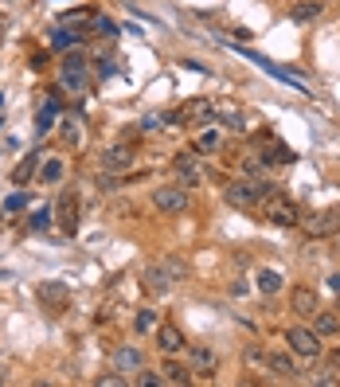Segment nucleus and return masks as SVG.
<instances>
[{
	"mask_svg": "<svg viewBox=\"0 0 340 387\" xmlns=\"http://www.w3.org/2000/svg\"><path fill=\"white\" fill-rule=\"evenodd\" d=\"M270 196H274L270 180H238V184H227V203L231 208H243V211L262 208Z\"/></svg>",
	"mask_w": 340,
	"mask_h": 387,
	"instance_id": "obj_1",
	"label": "nucleus"
},
{
	"mask_svg": "<svg viewBox=\"0 0 340 387\" xmlns=\"http://www.w3.org/2000/svg\"><path fill=\"white\" fill-rule=\"evenodd\" d=\"M59 86H63L67 94H75V98H83V94L90 90V67H86V59L78 55V51L63 55V67H59Z\"/></svg>",
	"mask_w": 340,
	"mask_h": 387,
	"instance_id": "obj_2",
	"label": "nucleus"
},
{
	"mask_svg": "<svg viewBox=\"0 0 340 387\" xmlns=\"http://www.w3.org/2000/svg\"><path fill=\"white\" fill-rule=\"evenodd\" d=\"M286 340H289V352L305 356V360H317V356L324 352V337L317 333V328H305V325L286 328Z\"/></svg>",
	"mask_w": 340,
	"mask_h": 387,
	"instance_id": "obj_3",
	"label": "nucleus"
},
{
	"mask_svg": "<svg viewBox=\"0 0 340 387\" xmlns=\"http://www.w3.org/2000/svg\"><path fill=\"white\" fill-rule=\"evenodd\" d=\"M266 219H270L274 227H301L298 203L286 200V196H270V200H266Z\"/></svg>",
	"mask_w": 340,
	"mask_h": 387,
	"instance_id": "obj_4",
	"label": "nucleus"
},
{
	"mask_svg": "<svg viewBox=\"0 0 340 387\" xmlns=\"http://www.w3.org/2000/svg\"><path fill=\"white\" fill-rule=\"evenodd\" d=\"M301 227H305L309 239H329V235H336V231H340V208H324V211H317V215L301 219Z\"/></svg>",
	"mask_w": 340,
	"mask_h": 387,
	"instance_id": "obj_5",
	"label": "nucleus"
},
{
	"mask_svg": "<svg viewBox=\"0 0 340 387\" xmlns=\"http://www.w3.org/2000/svg\"><path fill=\"white\" fill-rule=\"evenodd\" d=\"M188 192L184 188H176V184H164V188H157L153 192V208L157 211H164V215H184L188 211Z\"/></svg>",
	"mask_w": 340,
	"mask_h": 387,
	"instance_id": "obj_6",
	"label": "nucleus"
},
{
	"mask_svg": "<svg viewBox=\"0 0 340 387\" xmlns=\"http://www.w3.org/2000/svg\"><path fill=\"white\" fill-rule=\"evenodd\" d=\"M55 223L63 227V235H75L78 231V192L75 188H67V192L59 196V203H55Z\"/></svg>",
	"mask_w": 340,
	"mask_h": 387,
	"instance_id": "obj_7",
	"label": "nucleus"
},
{
	"mask_svg": "<svg viewBox=\"0 0 340 387\" xmlns=\"http://www.w3.org/2000/svg\"><path fill=\"white\" fill-rule=\"evenodd\" d=\"M141 286L149 297H164L172 290V278H169V270H164V262H153V266H145L141 270Z\"/></svg>",
	"mask_w": 340,
	"mask_h": 387,
	"instance_id": "obj_8",
	"label": "nucleus"
},
{
	"mask_svg": "<svg viewBox=\"0 0 340 387\" xmlns=\"http://www.w3.org/2000/svg\"><path fill=\"white\" fill-rule=\"evenodd\" d=\"M188 368L207 379V376L219 371V356H215V348H207V345H192L188 348Z\"/></svg>",
	"mask_w": 340,
	"mask_h": 387,
	"instance_id": "obj_9",
	"label": "nucleus"
},
{
	"mask_svg": "<svg viewBox=\"0 0 340 387\" xmlns=\"http://www.w3.org/2000/svg\"><path fill=\"white\" fill-rule=\"evenodd\" d=\"M212 114H215V102H207V98H192V102H184L180 106V126H207L212 121Z\"/></svg>",
	"mask_w": 340,
	"mask_h": 387,
	"instance_id": "obj_10",
	"label": "nucleus"
},
{
	"mask_svg": "<svg viewBox=\"0 0 340 387\" xmlns=\"http://www.w3.org/2000/svg\"><path fill=\"white\" fill-rule=\"evenodd\" d=\"M133 160H137V153L129 149V145H114V149L102 153V169L114 172V177H126V172L133 169Z\"/></svg>",
	"mask_w": 340,
	"mask_h": 387,
	"instance_id": "obj_11",
	"label": "nucleus"
},
{
	"mask_svg": "<svg viewBox=\"0 0 340 387\" xmlns=\"http://www.w3.org/2000/svg\"><path fill=\"white\" fill-rule=\"evenodd\" d=\"M317 309H321V302H317L313 286H293L289 290V313H293V317H313Z\"/></svg>",
	"mask_w": 340,
	"mask_h": 387,
	"instance_id": "obj_12",
	"label": "nucleus"
},
{
	"mask_svg": "<svg viewBox=\"0 0 340 387\" xmlns=\"http://www.w3.org/2000/svg\"><path fill=\"white\" fill-rule=\"evenodd\" d=\"M172 169H176V177H180V184H200V153L196 149H184V153H176V160H172Z\"/></svg>",
	"mask_w": 340,
	"mask_h": 387,
	"instance_id": "obj_13",
	"label": "nucleus"
},
{
	"mask_svg": "<svg viewBox=\"0 0 340 387\" xmlns=\"http://www.w3.org/2000/svg\"><path fill=\"white\" fill-rule=\"evenodd\" d=\"M157 348H161L164 356H180L188 348V340H184V333H180L176 325H161L157 328Z\"/></svg>",
	"mask_w": 340,
	"mask_h": 387,
	"instance_id": "obj_14",
	"label": "nucleus"
},
{
	"mask_svg": "<svg viewBox=\"0 0 340 387\" xmlns=\"http://www.w3.org/2000/svg\"><path fill=\"white\" fill-rule=\"evenodd\" d=\"M141 368H145V356L137 352L133 345L114 348V371H121V376H133V371H141Z\"/></svg>",
	"mask_w": 340,
	"mask_h": 387,
	"instance_id": "obj_15",
	"label": "nucleus"
},
{
	"mask_svg": "<svg viewBox=\"0 0 340 387\" xmlns=\"http://www.w3.org/2000/svg\"><path fill=\"white\" fill-rule=\"evenodd\" d=\"M324 12V4L321 0H298L293 8H289V16H293V24H313L317 16Z\"/></svg>",
	"mask_w": 340,
	"mask_h": 387,
	"instance_id": "obj_16",
	"label": "nucleus"
},
{
	"mask_svg": "<svg viewBox=\"0 0 340 387\" xmlns=\"http://www.w3.org/2000/svg\"><path fill=\"white\" fill-rule=\"evenodd\" d=\"M266 360V368L274 371V376H281V379H293L298 376V368H293V356H286V352H270V356H262Z\"/></svg>",
	"mask_w": 340,
	"mask_h": 387,
	"instance_id": "obj_17",
	"label": "nucleus"
},
{
	"mask_svg": "<svg viewBox=\"0 0 340 387\" xmlns=\"http://www.w3.org/2000/svg\"><path fill=\"white\" fill-rule=\"evenodd\" d=\"M219 149H223V129H200V137H196V153H200V157L219 153Z\"/></svg>",
	"mask_w": 340,
	"mask_h": 387,
	"instance_id": "obj_18",
	"label": "nucleus"
},
{
	"mask_svg": "<svg viewBox=\"0 0 340 387\" xmlns=\"http://www.w3.org/2000/svg\"><path fill=\"white\" fill-rule=\"evenodd\" d=\"M313 328L321 333V337H336V333H340V317H336V313H329V309H317L313 313Z\"/></svg>",
	"mask_w": 340,
	"mask_h": 387,
	"instance_id": "obj_19",
	"label": "nucleus"
},
{
	"mask_svg": "<svg viewBox=\"0 0 340 387\" xmlns=\"http://www.w3.org/2000/svg\"><path fill=\"white\" fill-rule=\"evenodd\" d=\"M63 172H67V165H63V157H51L40 165V184H59Z\"/></svg>",
	"mask_w": 340,
	"mask_h": 387,
	"instance_id": "obj_20",
	"label": "nucleus"
},
{
	"mask_svg": "<svg viewBox=\"0 0 340 387\" xmlns=\"http://www.w3.org/2000/svg\"><path fill=\"white\" fill-rule=\"evenodd\" d=\"M161 376H164V383H176V387H184V383H192V368H184V364H176V360H169L161 368Z\"/></svg>",
	"mask_w": 340,
	"mask_h": 387,
	"instance_id": "obj_21",
	"label": "nucleus"
},
{
	"mask_svg": "<svg viewBox=\"0 0 340 387\" xmlns=\"http://www.w3.org/2000/svg\"><path fill=\"white\" fill-rule=\"evenodd\" d=\"M40 302L43 305H63V302H67V286H63V282H43V286H40Z\"/></svg>",
	"mask_w": 340,
	"mask_h": 387,
	"instance_id": "obj_22",
	"label": "nucleus"
},
{
	"mask_svg": "<svg viewBox=\"0 0 340 387\" xmlns=\"http://www.w3.org/2000/svg\"><path fill=\"white\" fill-rule=\"evenodd\" d=\"M51 47H59V51H75L78 47V35L75 32H67V28H55V32H51Z\"/></svg>",
	"mask_w": 340,
	"mask_h": 387,
	"instance_id": "obj_23",
	"label": "nucleus"
},
{
	"mask_svg": "<svg viewBox=\"0 0 340 387\" xmlns=\"http://www.w3.org/2000/svg\"><path fill=\"white\" fill-rule=\"evenodd\" d=\"M258 290H262L266 297H274L281 290V274L278 270H262V274H258Z\"/></svg>",
	"mask_w": 340,
	"mask_h": 387,
	"instance_id": "obj_24",
	"label": "nucleus"
},
{
	"mask_svg": "<svg viewBox=\"0 0 340 387\" xmlns=\"http://www.w3.org/2000/svg\"><path fill=\"white\" fill-rule=\"evenodd\" d=\"M63 141H67V149H78V145H83V129H78V118H63Z\"/></svg>",
	"mask_w": 340,
	"mask_h": 387,
	"instance_id": "obj_25",
	"label": "nucleus"
},
{
	"mask_svg": "<svg viewBox=\"0 0 340 387\" xmlns=\"http://www.w3.org/2000/svg\"><path fill=\"white\" fill-rule=\"evenodd\" d=\"M32 172H40V157H35V153H32V157H24V160H20V169L12 172V184H24V180L32 177Z\"/></svg>",
	"mask_w": 340,
	"mask_h": 387,
	"instance_id": "obj_26",
	"label": "nucleus"
},
{
	"mask_svg": "<svg viewBox=\"0 0 340 387\" xmlns=\"http://www.w3.org/2000/svg\"><path fill=\"white\" fill-rule=\"evenodd\" d=\"M90 24H94V32H98V35H106V40H114V35H118L114 20H110V16H102V12H98V16H90Z\"/></svg>",
	"mask_w": 340,
	"mask_h": 387,
	"instance_id": "obj_27",
	"label": "nucleus"
},
{
	"mask_svg": "<svg viewBox=\"0 0 340 387\" xmlns=\"http://www.w3.org/2000/svg\"><path fill=\"white\" fill-rule=\"evenodd\" d=\"M133 328H137V333H153V328H157V309H141V313H137V321H133Z\"/></svg>",
	"mask_w": 340,
	"mask_h": 387,
	"instance_id": "obj_28",
	"label": "nucleus"
},
{
	"mask_svg": "<svg viewBox=\"0 0 340 387\" xmlns=\"http://www.w3.org/2000/svg\"><path fill=\"white\" fill-rule=\"evenodd\" d=\"M164 121H169V118H164L161 109H157V114H145V118H141V133H157V129H164Z\"/></svg>",
	"mask_w": 340,
	"mask_h": 387,
	"instance_id": "obj_29",
	"label": "nucleus"
},
{
	"mask_svg": "<svg viewBox=\"0 0 340 387\" xmlns=\"http://www.w3.org/2000/svg\"><path fill=\"white\" fill-rule=\"evenodd\" d=\"M262 160H266V165H289V160H293V153H289L286 145H274V149L266 153Z\"/></svg>",
	"mask_w": 340,
	"mask_h": 387,
	"instance_id": "obj_30",
	"label": "nucleus"
},
{
	"mask_svg": "<svg viewBox=\"0 0 340 387\" xmlns=\"http://www.w3.org/2000/svg\"><path fill=\"white\" fill-rule=\"evenodd\" d=\"M164 383V376H161V371H137V387H161Z\"/></svg>",
	"mask_w": 340,
	"mask_h": 387,
	"instance_id": "obj_31",
	"label": "nucleus"
},
{
	"mask_svg": "<svg viewBox=\"0 0 340 387\" xmlns=\"http://www.w3.org/2000/svg\"><path fill=\"white\" fill-rule=\"evenodd\" d=\"M51 121H55V102H47V106H43V114H40V133H47V129H51Z\"/></svg>",
	"mask_w": 340,
	"mask_h": 387,
	"instance_id": "obj_32",
	"label": "nucleus"
},
{
	"mask_svg": "<svg viewBox=\"0 0 340 387\" xmlns=\"http://www.w3.org/2000/svg\"><path fill=\"white\" fill-rule=\"evenodd\" d=\"M164 270H169V278H172V282H180V278L188 274V266H184L180 258H169V262H164Z\"/></svg>",
	"mask_w": 340,
	"mask_h": 387,
	"instance_id": "obj_33",
	"label": "nucleus"
},
{
	"mask_svg": "<svg viewBox=\"0 0 340 387\" xmlns=\"http://www.w3.org/2000/svg\"><path fill=\"white\" fill-rule=\"evenodd\" d=\"M28 208V196L24 192H16V196H8V200H4V211H24Z\"/></svg>",
	"mask_w": 340,
	"mask_h": 387,
	"instance_id": "obj_34",
	"label": "nucleus"
},
{
	"mask_svg": "<svg viewBox=\"0 0 340 387\" xmlns=\"http://www.w3.org/2000/svg\"><path fill=\"white\" fill-rule=\"evenodd\" d=\"M94 383H98V387H118V383H126V376H114V371H106V376H98Z\"/></svg>",
	"mask_w": 340,
	"mask_h": 387,
	"instance_id": "obj_35",
	"label": "nucleus"
},
{
	"mask_svg": "<svg viewBox=\"0 0 340 387\" xmlns=\"http://www.w3.org/2000/svg\"><path fill=\"white\" fill-rule=\"evenodd\" d=\"M32 227H35V231L51 227V211H35V215H32Z\"/></svg>",
	"mask_w": 340,
	"mask_h": 387,
	"instance_id": "obj_36",
	"label": "nucleus"
},
{
	"mask_svg": "<svg viewBox=\"0 0 340 387\" xmlns=\"http://www.w3.org/2000/svg\"><path fill=\"white\" fill-rule=\"evenodd\" d=\"M243 169H247V172H262L266 160H262V157H247V160H243Z\"/></svg>",
	"mask_w": 340,
	"mask_h": 387,
	"instance_id": "obj_37",
	"label": "nucleus"
},
{
	"mask_svg": "<svg viewBox=\"0 0 340 387\" xmlns=\"http://www.w3.org/2000/svg\"><path fill=\"white\" fill-rule=\"evenodd\" d=\"M329 290H332V294H340V270H336V274H329Z\"/></svg>",
	"mask_w": 340,
	"mask_h": 387,
	"instance_id": "obj_38",
	"label": "nucleus"
},
{
	"mask_svg": "<svg viewBox=\"0 0 340 387\" xmlns=\"http://www.w3.org/2000/svg\"><path fill=\"white\" fill-rule=\"evenodd\" d=\"M329 364H332V368H340V348H336V352L329 356Z\"/></svg>",
	"mask_w": 340,
	"mask_h": 387,
	"instance_id": "obj_39",
	"label": "nucleus"
},
{
	"mask_svg": "<svg viewBox=\"0 0 340 387\" xmlns=\"http://www.w3.org/2000/svg\"><path fill=\"white\" fill-rule=\"evenodd\" d=\"M4 24H8V20H4V16H0V35H4Z\"/></svg>",
	"mask_w": 340,
	"mask_h": 387,
	"instance_id": "obj_40",
	"label": "nucleus"
}]
</instances>
